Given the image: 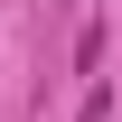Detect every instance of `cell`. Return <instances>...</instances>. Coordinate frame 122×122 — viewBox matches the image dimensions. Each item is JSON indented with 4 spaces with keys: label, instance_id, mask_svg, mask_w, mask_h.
<instances>
[]
</instances>
